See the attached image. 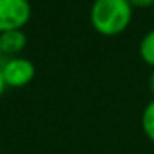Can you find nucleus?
I'll return each instance as SVG.
<instances>
[{
    "instance_id": "f257e3e1",
    "label": "nucleus",
    "mask_w": 154,
    "mask_h": 154,
    "mask_svg": "<svg viewBox=\"0 0 154 154\" xmlns=\"http://www.w3.org/2000/svg\"><path fill=\"white\" fill-rule=\"evenodd\" d=\"M133 5L129 0H94L90 10V22L100 35L114 37L129 27Z\"/></svg>"
},
{
    "instance_id": "f03ea898",
    "label": "nucleus",
    "mask_w": 154,
    "mask_h": 154,
    "mask_svg": "<svg viewBox=\"0 0 154 154\" xmlns=\"http://www.w3.org/2000/svg\"><path fill=\"white\" fill-rule=\"evenodd\" d=\"M32 18L28 0H0V33L8 30H23Z\"/></svg>"
},
{
    "instance_id": "7ed1b4c3",
    "label": "nucleus",
    "mask_w": 154,
    "mask_h": 154,
    "mask_svg": "<svg viewBox=\"0 0 154 154\" xmlns=\"http://www.w3.org/2000/svg\"><path fill=\"white\" fill-rule=\"evenodd\" d=\"M7 88H23L35 78V65L28 58L12 57L0 65Z\"/></svg>"
},
{
    "instance_id": "20e7f679",
    "label": "nucleus",
    "mask_w": 154,
    "mask_h": 154,
    "mask_svg": "<svg viewBox=\"0 0 154 154\" xmlns=\"http://www.w3.org/2000/svg\"><path fill=\"white\" fill-rule=\"evenodd\" d=\"M28 43L27 33L23 30H8L0 33V51L2 57H20Z\"/></svg>"
},
{
    "instance_id": "39448f33",
    "label": "nucleus",
    "mask_w": 154,
    "mask_h": 154,
    "mask_svg": "<svg viewBox=\"0 0 154 154\" xmlns=\"http://www.w3.org/2000/svg\"><path fill=\"white\" fill-rule=\"evenodd\" d=\"M139 57L147 66L154 68V30H149L139 42Z\"/></svg>"
},
{
    "instance_id": "423d86ee",
    "label": "nucleus",
    "mask_w": 154,
    "mask_h": 154,
    "mask_svg": "<svg viewBox=\"0 0 154 154\" xmlns=\"http://www.w3.org/2000/svg\"><path fill=\"white\" fill-rule=\"evenodd\" d=\"M141 128L144 136L154 144V100H151L141 113Z\"/></svg>"
},
{
    "instance_id": "0eeeda50",
    "label": "nucleus",
    "mask_w": 154,
    "mask_h": 154,
    "mask_svg": "<svg viewBox=\"0 0 154 154\" xmlns=\"http://www.w3.org/2000/svg\"><path fill=\"white\" fill-rule=\"evenodd\" d=\"M129 4L133 7L147 8V7H154V0H129Z\"/></svg>"
},
{
    "instance_id": "6e6552de",
    "label": "nucleus",
    "mask_w": 154,
    "mask_h": 154,
    "mask_svg": "<svg viewBox=\"0 0 154 154\" xmlns=\"http://www.w3.org/2000/svg\"><path fill=\"white\" fill-rule=\"evenodd\" d=\"M147 88H149V93L152 94V100H154V68L151 71L149 78H147Z\"/></svg>"
},
{
    "instance_id": "1a4fd4ad",
    "label": "nucleus",
    "mask_w": 154,
    "mask_h": 154,
    "mask_svg": "<svg viewBox=\"0 0 154 154\" xmlns=\"http://www.w3.org/2000/svg\"><path fill=\"white\" fill-rule=\"evenodd\" d=\"M5 90H7V85H5V80H4V75H2V70H0V98L4 96Z\"/></svg>"
},
{
    "instance_id": "9d476101",
    "label": "nucleus",
    "mask_w": 154,
    "mask_h": 154,
    "mask_svg": "<svg viewBox=\"0 0 154 154\" xmlns=\"http://www.w3.org/2000/svg\"><path fill=\"white\" fill-rule=\"evenodd\" d=\"M0 58H2V51H0Z\"/></svg>"
},
{
    "instance_id": "9b49d317",
    "label": "nucleus",
    "mask_w": 154,
    "mask_h": 154,
    "mask_svg": "<svg viewBox=\"0 0 154 154\" xmlns=\"http://www.w3.org/2000/svg\"><path fill=\"white\" fill-rule=\"evenodd\" d=\"M152 14H154V7H152Z\"/></svg>"
}]
</instances>
